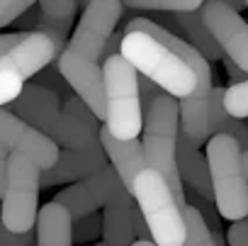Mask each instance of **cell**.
<instances>
[{"label":"cell","mask_w":248,"mask_h":246,"mask_svg":"<svg viewBox=\"0 0 248 246\" xmlns=\"http://www.w3.org/2000/svg\"><path fill=\"white\" fill-rule=\"evenodd\" d=\"M37 246H73V219L66 205L51 200L39 210Z\"/></svg>","instance_id":"14"},{"label":"cell","mask_w":248,"mask_h":246,"mask_svg":"<svg viewBox=\"0 0 248 246\" xmlns=\"http://www.w3.org/2000/svg\"><path fill=\"white\" fill-rule=\"evenodd\" d=\"M8 110L59 144V161L51 168L42 171V188L88 178L105 166L107 154L100 142V130L95 132L80 125L66 110H61V98L54 90L34 81L25 83Z\"/></svg>","instance_id":"1"},{"label":"cell","mask_w":248,"mask_h":246,"mask_svg":"<svg viewBox=\"0 0 248 246\" xmlns=\"http://www.w3.org/2000/svg\"><path fill=\"white\" fill-rule=\"evenodd\" d=\"M22 37H25L22 30H20V32H10V34H0V59H3V56H5V54H8V51L22 39Z\"/></svg>","instance_id":"30"},{"label":"cell","mask_w":248,"mask_h":246,"mask_svg":"<svg viewBox=\"0 0 248 246\" xmlns=\"http://www.w3.org/2000/svg\"><path fill=\"white\" fill-rule=\"evenodd\" d=\"M100 142H102V149H105L107 159L112 161L117 176L122 178L124 185H127V190L132 193L134 178L144 168V147H141L139 137H134V139H119L105 125H100Z\"/></svg>","instance_id":"12"},{"label":"cell","mask_w":248,"mask_h":246,"mask_svg":"<svg viewBox=\"0 0 248 246\" xmlns=\"http://www.w3.org/2000/svg\"><path fill=\"white\" fill-rule=\"evenodd\" d=\"M221 3L231 5V8H233V10H238V13H241V10L246 8V0H221Z\"/></svg>","instance_id":"33"},{"label":"cell","mask_w":248,"mask_h":246,"mask_svg":"<svg viewBox=\"0 0 248 246\" xmlns=\"http://www.w3.org/2000/svg\"><path fill=\"white\" fill-rule=\"evenodd\" d=\"M246 8H248V0H246Z\"/></svg>","instance_id":"37"},{"label":"cell","mask_w":248,"mask_h":246,"mask_svg":"<svg viewBox=\"0 0 248 246\" xmlns=\"http://www.w3.org/2000/svg\"><path fill=\"white\" fill-rule=\"evenodd\" d=\"M56 61H59V71L68 81L71 90L102 122L105 119V81H102V66L95 59H90V56H85V54H80V51H76L71 47H66L59 54Z\"/></svg>","instance_id":"11"},{"label":"cell","mask_w":248,"mask_h":246,"mask_svg":"<svg viewBox=\"0 0 248 246\" xmlns=\"http://www.w3.org/2000/svg\"><path fill=\"white\" fill-rule=\"evenodd\" d=\"M219 134H229V137H233V139L238 142L241 151L248 149V122H246V117H229L224 125H221Z\"/></svg>","instance_id":"25"},{"label":"cell","mask_w":248,"mask_h":246,"mask_svg":"<svg viewBox=\"0 0 248 246\" xmlns=\"http://www.w3.org/2000/svg\"><path fill=\"white\" fill-rule=\"evenodd\" d=\"M102 234V217L90 212L73 222V244H88Z\"/></svg>","instance_id":"21"},{"label":"cell","mask_w":248,"mask_h":246,"mask_svg":"<svg viewBox=\"0 0 248 246\" xmlns=\"http://www.w3.org/2000/svg\"><path fill=\"white\" fill-rule=\"evenodd\" d=\"M119 54L139 71V76L151 78L175 98H185L197 88L195 71L175 51H170L166 44H161L146 32H124Z\"/></svg>","instance_id":"4"},{"label":"cell","mask_w":248,"mask_h":246,"mask_svg":"<svg viewBox=\"0 0 248 246\" xmlns=\"http://www.w3.org/2000/svg\"><path fill=\"white\" fill-rule=\"evenodd\" d=\"M105 81V127L119 139H134L144 130V107L139 95V71L122 54L102 64Z\"/></svg>","instance_id":"3"},{"label":"cell","mask_w":248,"mask_h":246,"mask_svg":"<svg viewBox=\"0 0 248 246\" xmlns=\"http://www.w3.org/2000/svg\"><path fill=\"white\" fill-rule=\"evenodd\" d=\"M132 195L151 229V239L158 246H183L185 241L183 207L175 200L168 180L156 168L144 166L137 173Z\"/></svg>","instance_id":"5"},{"label":"cell","mask_w":248,"mask_h":246,"mask_svg":"<svg viewBox=\"0 0 248 246\" xmlns=\"http://www.w3.org/2000/svg\"><path fill=\"white\" fill-rule=\"evenodd\" d=\"M229 246H248V217L236 219L229 227Z\"/></svg>","instance_id":"27"},{"label":"cell","mask_w":248,"mask_h":246,"mask_svg":"<svg viewBox=\"0 0 248 246\" xmlns=\"http://www.w3.org/2000/svg\"><path fill=\"white\" fill-rule=\"evenodd\" d=\"M175 161H178V173L187 188L200 193L202 197L214 202V190H212V176H209V164L207 154L202 156L200 147H195L187 137L178 134V147H175Z\"/></svg>","instance_id":"13"},{"label":"cell","mask_w":248,"mask_h":246,"mask_svg":"<svg viewBox=\"0 0 248 246\" xmlns=\"http://www.w3.org/2000/svg\"><path fill=\"white\" fill-rule=\"evenodd\" d=\"M129 246H158L154 239H137V241H132Z\"/></svg>","instance_id":"35"},{"label":"cell","mask_w":248,"mask_h":246,"mask_svg":"<svg viewBox=\"0 0 248 246\" xmlns=\"http://www.w3.org/2000/svg\"><path fill=\"white\" fill-rule=\"evenodd\" d=\"M76 3H78V8H85V5L90 3V0H76Z\"/></svg>","instance_id":"36"},{"label":"cell","mask_w":248,"mask_h":246,"mask_svg":"<svg viewBox=\"0 0 248 246\" xmlns=\"http://www.w3.org/2000/svg\"><path fill=\"white\" fill-rule=\"evenodd\" d=\"M161 93H166V90H163L158 83H154V81L146 78V76L139 78V95H141V107H144V110H146V107H149Z\"/></svg>","instance_id":"26"},{"label":"cell","mask_w":248,"mask_h":246,"mask_svg":"<svg viewBox=\"0 0 248 246\" xmlns=\"http://www.w3.org/2000/svg\"><path fill=\"white\" fill-rule=\"evenodd\" d=\"M207 164L219 214L231 222L248 217V180L243 176L238 142L229 134H214L207 142Z\"/></svg>","instance_id":"6"},{"label":"cell","mask_w":248,"mask_h":246,"mask_svg":"<svg viewBox=\"0 0 248 246\" xmlns=\"http://www.w3.org/2000/svg\"><path fill=\"white\" fill-rule=\"evenodd\" d=\"M132 219H134V234H137V239H151V229H149V224H146V219H144V214H141V210H139L137 202L132 207Z\"/></svg>","instance_id":"28"},{"label":"cell","mask_w":248,"mask_h":246,"mask_svg":"<svg viewBox=\"0 0 248 246\" xmlns=\"http://www.w3.org/2000/svg\"><path fill=\"white\" fill-rule=\"evenodd\" d=\"M8 151H22L39 164L42 171L51 168L59 161V144L51 142L44 132L27 125L22 117L10 112L8 107H0V200L5 193L8 178Z\"/></svg>","instance_id":"8"},{"label":"cell","mask_w":248,"mask_h":246,"mask_svg":"<svg viewBox=\"0 0 248 246\" xmlns=\"http://www.w3.org/2000/svg\"><path fill=\"white\" fill-rule=\"evenodd\" d=\"M34 3H39V0H0V27L13 25L27 10H32Z\"/></svg>","instance_id":"23"},{"label":"cell","mask_w":248,"mask_h":246,"mask_svg":"<svg viewBox=\"0 0 248 246\" xmlns=\"http://www.w3.org/2000/svg\"><path fill=\"white\" fill-rule=\"evenodd\" d=\"M42 168L22 151H13L8 159V178L3 193L0 219L10 231H30L39 214V176Z\"/></svg>","instance_id":"7"},{"label":"cell","mask_w":248,"mask_h":246,"mask_svg":"<svg viewBox=\"0 0 248 246\" xmlns=\"http://www.w3.org/2000/svg\"><path fill=\"white\" fill-rule=\"evenodd\" d=\"M39 10L49 17H59V20H73L78 3L76 0H39Z\"/></svg>","instance_id":"24"},{"label":"cell","mask_w":248,"mask_h":246,"mask_svg":"<svg viewBox=\"0 0 248 246\" xmlns=\"http://www.w3.org/2000/svg\"><path fill=\"white\" fill-rule=\"evenodd\" d=\"M200 10L221 51L243 71H248V22L241 17V13L221 0H204Z\"/></svg>","instance_id":"10"},{"label":"cell","mask_w":248,"mask_h":246,"mask_svg":"<svg viewBox=\"0 0 248 246\" xmlns=\"http://www.w3.org/2000/svg\"><path fill=\"white\" fill-rule=\"evenodd\" d=\"M180 134V105L178 98L170 93H161L146 110H144V166L156 168L170 185L180 207L187 205L183 178L178 173L175 147Z\"/></svg>","instance_id":"2"},{"label":"cell","mask_w":248,"mask_h":246,"mask_svg":"<svg viewBox=\"0 0 248 246\" xmlns=\"http://www.w3.org/2000/svg\"><path fill=\"white\" fill-rule=\"evenodd\" d=\"M34 236H37V234H32V229H30V231H15L13 239H10L8 244H3V246H32Z\"/></svg>","instance_id":"31"},{"label":"cell","mask_w":248,"mask_h":246,"mask_svg":"<svg viewBox=\"0 0 248 246\" xmlns=\"http://www.w3.org/2000/svg\"><path fill=\"white\" fill-rule=\"evenodd\" d=\"M224 107L231 117H248V78L224 90Z\"/></svg>","instance_id":"20"},{"label":"cell","mask_w":248,"mask_h":246,"mask_svg":"<svg viewBox=\"0 0 248 246\" xmlns=\"http://www.w3.org/2000/svg\"><path fill=\"white\" fill-rule=\"evenodd\" d=\"M122 39H124V32H112L109 39L105 42L102 59H107V56H112V54H119V51H122Z\"/></svg>","instance_id":"29"},{"label":"cell","mask_w":248,"mask_h":246,"mask_svg":"<svg viewBox=\"0 0 248 246\" xmlns=\"http://www.w3.org/2000/svg\"><path fill=\"white\" fill-rule=\"evenodd\" d=\"M37 81L34 83H39V85H44V88H49V90H54L59 98H61V102L66 100V98H71L73 93H71V85H68V81L61 76V71H59V61L54 59L49 66H44L37 76H34Z\"/></svg>","instance_id":"19"},{"label":"cell","mask_w":248,"mask_h":246,"mask_svg":"<svg viewBox=\"0 0 248 246\" xmlns=\"http://www.w3.org/2000/svg\"><path fill=\"white\" fill-rule=\"evenodd\" d=\"M183 219H185V241L183 246H219L209 224L204 222L202 212L195 205H185L183 207Z\"/></svg>","instance_id":"16"},{"label":"cell","mask_w":248,"mask_h":246,"mask_svg":"<svg viewBox=\"0 0 248 246\" xmlns=\"http://www.w3.org/2000/svg\"><path fill=\"white\" fill-rule=\"evenodd\" d=\"M63 110L73 117V119H78L80 125H85V127H90V130H100V119L95 117V112L78 98V95H71V98H66L63 100Z\"/></svg>","instance_id":"22"},{"label":"cell","mask_w":248,"mask_h":246,"mask_svg":"<svg viewBox=\"0 0 248 246\" xmlns=\"http://www.w3.org/2000/svg\"><path fill=\"white\" fill-rule=\"evenodd\" d=\"M175 20L185 34V39L204 56V59H221L224 51L219 42L212 37L209 27L202 20V10H187V13H175Z\"/></svg>","instance_id":"15"},{"label":"cell","mask_w":248,"mask_h":246,"mask_svg":"<svg viewBox=\"0 0 248 246\" xmlns=\"http://www.w3.org/2000/svg\"><path fill=\"white\" fill-rule=\"evenodd\" d=\"M124 8L132 10H154V13H187L200 10L204 0H122Z\"/></svg>","instance_id":"18"},{"label":"cell","mask_w":248,"mask_h":246,"mask_svg":"<svg viewBox=\"0 0 248 246\" xmlns=\"http://www.w3.org/2000/svg\"><path fill=\"white\" fill-rule=\"evenodd\" d=\"M241 166H243V176H246V180H248V149L241 151Z\"/></svg>","instance_id":"34"},{"label":"cell","mask_w":248,"mask_h":246,"mask_svg":"<svg viewBox=\"0 0 248 246\" xmlns=\"http://www.w3.org/2000/svg\"><path fill=\"white\" fill-rule=\"evenodd\" d=\"M13 234H15V231H10V229L3 224V219H0V246H3V244H8V241L13 239Z\"/></svg>","instance_id":"32"},{"label":"cell","mask_w":248,"mask_h":246,"mask_svg":"<svg viewBox=\"0 0 248 246\" xmlns=\"http://www.w3.org/2000/svg\"><path fill=\"white\" fill-rule=\"evenodd\" d=\"M122 10H124L122 0H90L83 8L80 22L73 30L68 47L95 61L102 59L105 42L117 30V22L122 20Z\"/></svg>","instance_id":"9"},{"label":"cell","mask_w":248,"mask_h":246,"mask_svg":"<svg viewBox=\"0 0 248 246\" xmlns=\"http://www.w3.org/2000/svg\"><path fill=\"white\" fill-rule=\"evenodd\" d=\"M25 81L27 78L20 73V68L8 56L0 59V107H8L20 95Z\"/></svg>","instance_id":"17"}]
</instances>
